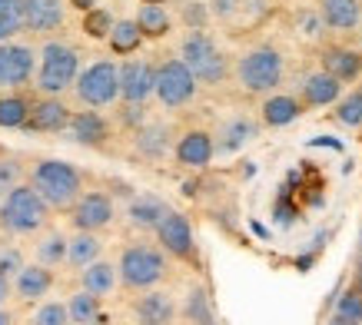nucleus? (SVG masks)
I'll return each mask as SVG.
<instances>
[{"label": "nucleus", "instance_id": "nucleus-1", "mask_svg": "<svg viewBox=\"0 0 362 325\" xmlns=\"http://www.w3.org/2000/svg\"><path fill=\"white\" fill-rule=\"evenodd\" d=\"M30 186L44 196L50 209H74V203L83 196V176L74 162L64 160H40L30 170Z\"/></svg>", "mask_w": 362, "mask_h": 325}, {"label": "nucleus", "instance_id": "nucleus-2", "mask_svg": "<svg viewBox=\"0 0 362 325\" xmlns=\"http://www.w3.org/2000/svg\"><path fill=\"white\" fill-rule=\"evenodd\" d=\"M47 219H50V206L30 183H21L0 199V226L11 236H33L47 226Z\"/></svg>", "mask_w": 362, "mask_h": 325}, {"label": "nucleus", "instance_id": "nucleus-3", "mask_svg": "<svg viewBox=\"0 0 362 325\" xmlns=\"http://www.w3.org/2000/svg\"><path fill=\"white\" fill-rule=\"evenodd\" d=\"M180 60L193 70L199 83L206 87H216L230 76V57L223 54L216 40L209 37L206 30H187L183 40H180Z\"/></svg>", "mask_w": 362, "mask_h": 325}, {"label": "nucleus", "instance_id": "nucleus-4", "mask_svg": "<svg viewBox=\"0 0 362 325\" xmlns=\"http://www.w3.org/2000/svg\"><path fill=\"white\" fill-rule=\"evenodd\" d=\"M80 76V54L70 44L60 40H47L40 50V64H37V76L33 83L44 97H60L64 90H70Z\"/></svg>", "mask_w": 362, "mask_h": 325}, {"label": "nucleus", "instance_id": "nucleus-5", "mask_svg": "<svg viewBox=\"0 0 362 325\" xmlns=\"http://www.w3.org/2000/svg\"><path fill=\"white\" fill-rule=\"evenodd\" d=\"M120 269V282L123 289L130 292H146V289H156L166 276V252L156 249V246H146V242H136V246H127L117 262Z\"/></svg>", "mask_w": 362, "mask_h": 325}, {"label": "nucleus", "instance_id": "nucleus-6", "mask_svg": "<svg viewBox=\"0 0 362 325\" xmlns=\"http://www.w3.org/2000/svg\"><path fill=\"white\" fill-rule=\"evenodd\" d=\"M286 76V60L276 47H256L240 57L236 80L246 93H273Z\"/></svg>", "mask_w": 362, "mask_h": 325}, {"label": "nucleus", "instance_id": "nucleus-7", "mask_svg": "<svg viewBox=\"0 0 362 325\" xmlns=\"http://www.w3.org/2000/svg\"><path fill=\"white\" fill-rule=\"evenodd\" d=\"M74 93L83 107L100 110V107H110L120 100V64L113 60H97L80 70L77 83H74Z\"/></svg>", "mask_w": 362, "mask_h": 325}, {"label": "nucleus", "instance_id": "nucleus-8", "mask_svg": "<svg viewBox=\"0 0 362 325\" xmlns=\"http://www.w3.org/2000/svg\"><path fill=\"white\" fill-rule=\"evenodd\" d=\"M197 87H199V80L193 76V70L180 57H166L163 64L156 66V100L166 110H180V107H187V103H193Z\"/></svg>", "mask_w": 362, "mask_h": 325}, {"label": "nucleus", "instance_id": "nucleus-9", "mask_svg": "<svg viewBox=\"0 0 362 325\" xmlns=\"http://www.w3.org/2000/svg\"><path fill=\"white\" fill-rule=\"evenodd\" d=\"M37 64H40V54L33 47L17 44V40L0 44V87L7 90L27 87L37 76Z\"/></svg>", "mask_w": 362, "mask_h": 325}, {"label": "nucleus", "instance_id": "nucleus-10", "mask_svg": "<svg viewBox=\"0 0 362 325\" xmlns=\"http://www.w3.org/2000/svg\"><path fill=\"white\" fill-rule=\"evenodd\" d=\"M156 97V66L150 60L130 57L120 64V100L123 103H143Z\"/></svg>", "mask_w": 362, "mask_h": 325}, {"label": "nucleus", "instance_id": "nucleus-11", "mask_svg": "<svg viewBox=\"0 0 362 325\" xmlns=\"http://www.w3.org/2000/svg\"><path fill=\"white\" fill-rule=\"evenodd\" d=\"M117 216V206L107 193H83L70 209V223L77 232H100L107 229Z\"/></svg>", "mask_w": 362, "mask_h": 325}, {"label": "nucleus", "instance_id": "nucleus-12", "mask_svg": "<svg viewBox=\"0 0 362 325\" xmlns=\"http://www.w3.org/2000/svg\"><path fill=\"white\" fill-rule=\"evenodd\" d=\"M156 242L160 249L176 256V259H193L197 256V239H193V226L183 213H170L156 229Z\"/></svg>", "mask_w": 362, "mask_h": 325}, {"label": "nucleus", "instance_id": "nucleus-13", "mask_svg": "<svg viewBox=\"0 0 362 325\" xmlns=\"http://www.w3.org/2000/svg\"><path fill=\"white\" fill-rule=\"evenodd\" d=\"M70 119H74V113H70V107H66L64 100L40 97V100H33L30 119H27L23 130H30V133H64V130H70Z\"/></svg>", "mask_w": 362, "mask_h": 325}, {"label": "nucleus", "instance_id": "nucleus-14", "mask_svg": "<svg viewBox=\"0 0 362 325\" xmlns=\"http://www.w3.org/2000/svg\"><path fill=\"white\" fill-rule=\"evenodd\" d=\"M173 156L180 166H187V170H203L213 162L216 156V140H213V133L206 130H187L173 146Z\"/></svg>", "mask_w": 362, "mask_h": 325}, {"label": "nucleus", "instance_id": "nucleus-15", "mask_svg": "<svg viewBox=\"0 0 362 325\" xmlns=\"http://www.w3.org/2000/svg\"><path fill=\"white\" fill-rule=\"evenodd\" d=\"M133 319L136 325H173L176 322V302L163 289H146L133 302Z\"/></svg>", "mask_w": 362, "mask_h": 325}, {"label": "nucleus", "instance_id": "nucleus-16", "mask_svg": "<svg viewBox=\"0 0 362 325\" xmlns=\"http://www.w3.org/2000/svg\"><path fill=\"white\" fill-rule=\"evenodd\" d=\"M256 136H259V123L252 117H246V113H236V117H230L216 130V156H233L243 146H250Z\"/></svg>", "mask_w": 362, "mask_h": 325}, {"label": "nucleus", "instance_id": "nucleus-17", "mask_svg": "<svg viewBox=\"0 0 362 325\" xmlns=\"http://www.w3.org/2000/svg\"><path fill=\"white\" fill-rule=\"evenodd\" d=\"M170 213H173V209L166 206V199H160V196H153V193H140L127 203V223H130L133 229H143V232H150V229L156 232L160 223H163Z\"/></svg>", "mask_w": 362, "mask_h": 325}, {"label": "nucleus", "instance_id": "nucleus-18", "mask_svg": "<svg viewBox=\"0 0 362 325\" xmlns=\"http://www.w3.org/2000/svg\"><path fill=\"white\" fill-rule=\"evenodd\" d=\"M54 289V269H47L40 262H27L21 276L13 279V295L21 302H44Z\"/></svg>", "mask_w": 362, "mask_h": 325}, {"label": "nucleus", "instance_id": "nucleus-19", "mask_svg": "<svg viewBox=\"0 0 362 325\" xmlns=\"http://www.w3.org/2000/svg\"><path fill=\"white\" fill-rule=\"evenodd\" d=\"M23 27L30 33H54L64 27V0H23Z\"/></svg>", "mask_w": 362, "mask_h": 325}, {"label": "nucleus", "instance_id": "nucleus-20", "mask_svg": "<svg viewBox=\"0 0 362 325\" xmlns=\"http://www.w3.org/2000/svg\"><path fill=\"white\" fill-rule=\"evenodd\" d=\"M319 70H326L329 76H336L339 83H352L362 76V50L352 47H326L319 57Z\"/></svg>", "mask_w": 362, "mask_h": 325}, {"label": "nucleus", "instance_id": "nucleus-21", "mask_svg": "<svg viewBox=\"0 0 362 325\" xmlns=\"http://www.w3.org/2000/svg\"><path fill=\"white\" fill-rule=\"evenodd\" d=\"M299 100H303V107H329V103H339L342 83L336 76L326 73V70H316V73H309L306 80H303Z\"/></svg>", "mask_w": 362, "mask_h": 325}, {"label": "nucleus", "instance_id": "nucleus-22", "mask_svg": "<svg viewBox=\"0 0 362 325\" xmlns=\"http://www.w3.org/2000/svg\"><path fill=\"white\" fill-rule=\"evenodd\" d=\"M319 13H322V23L326 30H359L362 23V4L359 0H319Z\"/></svg>", "mask_w": 362, "mask_h": 325}, {"label": "nucleus", "instance_id": "nucleus-23", "mask_svg": "<svg viewBox=\"0 0 362 325\" xmlns=\"http://www.w3.org/2000/svg\"><path fill=\"white\" fill-rule=\"evenodd\" d=\"M133 146L146 160H163L170 153V146H173V130L166 123H156V119L153 123H143L140 130L133 133Z\"/></svg>", "mask_w": 362, "mask_h": 325}, {"label": "nucleus", "instance_id": "nucleus-24", "mask_svg": "<svg viewBox=\"0 0 362 325\" xmlns=\"http://www.w3.org/2000/svg\"><path fill=\"white\" fill-rule=\"evenodd\" d=\"M70 136L80 143V146H103V143L110 140V126H107V119L100 117L97 110H80L74 113L70 119Z\"/></svg>", "mask_w": 362, "mask_h": 325}, {"label": "nucleus", "instance_id": "nucleus-25", "mask_svg": "<svg viewBox=\"0 0 362 325\" xmlns=\"http://www.w3.org/2000/svg\"><path fill=\"white\" fill-rule=\"evenodd\" d=\"M303 113V100L289 97V93H269L259 107V117H263V126H289L293 119H299Z\"/></svg>", "mask_w": 362, "mask_h": 325}, {"label": "nucleus", "instance_id": "nucleus-26", "mask_svg": "<svg viewBox=\"0 0 362 325\" xmlns=\"http://www.w3.org/2000/svg\"><path fill=\"white\" fill-rule=\"evenodd\" d=\"M80 279H83V289L93 295H110L113 289H117V282H120V269H117V262L110 259H97L93 266H87V269L80 272Z\"/></svg>", "mask_w": 362, "mask_h": 325}, {"label": "nucleus", "instance_id": "nucleus-27", "mask_svg": "<svg viewBox=\"0 0 362 325\" xmlns=\"http://www.w3.org/2000/svg\"><path fill=\"white\" fill-rule=\"evenodd\" d=\"M100 252H103V242H100L97 232H74L70 236V249H66V266L83 272L87 266H93L100 259Z\"/></svg>", "mask_w": 362, "mask_h": 325}, {"label": "nucleus", "instance_id": "nucleus-28", "mask_svg": "<svg viewBox=\"0 0 362 325\" xmlns=\"http://www.w3.org/2000/svg\"><path fill=\"white\" fill-rule=\"evenodd\" d=\"M33 100H27L23 93H4L0 97V130H23L30 119Z\"/></svg>", "mask_w": 362, "mask_h": 325}, {"label": "nucleus", "instance_id": "nucleus-29", "mask_svg": "<svg viewBox=\"0 0 362 325\" xmlns=\"http://www.w3.org/2000/svg\"><path fill=\"white\" fill-rule=\"evenodd\" d=\"M183 319L189 325H216V312H213V299L203 285H193L183 299Z\"/></svg>", "mask_w": 362, "mask_h": 325}, {"label": "nucleus", "instance_id": "nucleus-30", "mask_svg": "<svg viewBox=\"0 0 362 325\" xmlns=\"http://www.w3.org/2000/svg\"><path fill=\"white\" fill-rule=\"evenodd\" d=\"M133 20L140 23L143 37H150V40H156V37H166L170 33V11H166L163 4H140V11H136V17Z\"/></svg>", "mask_w": 362, "mask_h": 325}, {"label": "nucleus", "instance_id": "nucleus-31", "mask_svg": "<svg viewBox=\"0 0 362 325\" xmlns=\"http://www.w3.org/2000/svg\"><path fill=\"white\" fill-rule=\"evenodd\" d=\"M146 40L140 30V23L136 20H117L113 23V30H110V50L117 57H130L140 50V44Z\"/></svg>", "mask_w": 362, "mask_h": 325}, {"label": "nucleus", "instance_id": "nucleus-32", "mask_svg": "<svg viewBox=\"0 0 362 325\" xmlns=\"http://www.w3.org/2000/svg\"><path fill=\"white\" fill-rule=\"evenodd\" d=\"M66 309H70V322L74 325H97L100 322V295L80 289L66 299Z\"/></svg>", "mask_w": 362, "mask_h": 325}, {"label": "nucleus", "instance_id": "nucleus-33", "mask_svg": "<svg viewBox=\"0 0 362 325\" xmlns=\"http://www.w3.org/2000/svg\"><path fill=\"white\" fill-rule=\"evenodd\" d=\"M66 249H70V236L64 232H47L40 242H37V262L47 266V269H57V266H64L66 262Z\"/></svg>", "mask_w": 362, "mask_h": 325}, {"label": "nucleus", "instance_id": "nucleus-34", "mask_svg": "<svg viewBox=\"0 0 362 325\" xmlns=\"http://www.w3.org/2000/svg\"><path fill=\"white\" fill-rule=\"evenodd\" d=\"M23 0H0V44L23 33Z\"/></svg>", "mask_w": 362, "mask_h": 325}, {"label": "nucleus", "instance_id": "nucleus-35", "mask_svg": "<svg viewBox=\"0 0 362 325\" xmlns=\"http://www.w3.org/2000/svg\"><path fill=\"white\" fill-rule=\"evenodd\" d=\"M113 13L107 7H93V11L83 13V33L90 40H110V30H113Z\"/></svg>", "mask_w": 362, "mask_h": 325}, {"label": "nucleus", "instance_id": "nucleus-36", "mask_svg": "<svg viewBox=\"0 0 362 325\" xmlns=\"http://www.w3.org/2000/svg\"><path fill=\"white\" fill-rule=\"evenodd\" d=\"M336 325H362V292L352 285L349 292L339 299V305H336V319H332Z\"/></svg>", "mask_w": 362, "mask_h": 325}, {"label": "nucleus", "instance_id": "nucleus-37", "mask_svg": "<svg viewBox=\"0 0 362 325\" xmlns=\"http://www.w3.org/2000/svg\"><path fill=\"white\" fill-rule=\"evenodd\" d=\"M336 119H339L342 126H349V130H359L362 126V87L352 90L349 97H342L336 103Z\"/></svg>", "mask_w": 362, "mask_h": 325}, {"label": "nucleus", "instance_id": "nucleus-38", "mask_svg": "<svg viewBox=\"0 0 362 325\" xmlns=\"http://www.w3.org/2000/svg\"><path fill=\"white\" fill-rule=\"evenodd\" d=\"M30 325H74V322H70V309H66V302L47 299V302L37 305Z\"/></svg>", "mask_w": 362, "mask_h": 325}, {"label": "nucleus", "instance_id": "nucleus-39", "mask_svg": "<svg viewBox=\"0 0 362 325\" xmlns=\"http://www.w3.org/2000/svg\"><path fill=\"white\" fill-rule=\"evenodd\" d=\"M180 17L187 23V30H206V23L213 13H209L206 0H187V4L180 7Z\"/></svg>", "mask_w": 362, "mask_h": 325}, {"label": "nucleus", "instance_id": "nucleus-40", "mask_svg": "<svg viewBox=\"0 0 362 325\" xmlns=\"http://www.w3.org/2000/svg\"><path fill=\"white\" fill-rule=\"evenodd\" d=\"M21 179H23V162H17V160H0V199L11 193V189H17L21 186Z\"/></svg>", "mask_w": 362, "mask_h": 325}, {"label": "nucleus", "instance_id": "nucleus-41", "mask_svg": "<svg viewBox=\"0 0 362 325\" xmlns=\"http://www.w3.org/2000/svg\"><path fill=\"white\" fill-rule=\"evenodd\" d=\"M23 266H27V262H23V252L17 249V246H0V276L17 279Z\"/></svg>", "mask_w": 362, "mask_h": 325}, {"label": "nucleus", "instance_id": "nucleus-42", "mask_svg": "<svg viewBox=\"0 0 362 325\" xmlns=\"http://www.w3.org/2000/svg\"><path fill=\"white\" fill-rule=\"evenodd\" d=\"M296 27H299V33H306L309 40H319L322 30H326V23H322V13L319 11H303L296 17Z\"/></svg>", "mask_w": 362, "mask_h": 325}, {"label": "nucleus", "instance_id": "nucleus-43", "mask_svg": "<svg viewBox=\"0 0 362 325\" xmlns=\"http://www.w3.org/2000/svg\"><path fill=\"white\" fill-rule=\"evenodd\" d=\"M206 4H209V13H213L216 20H233V17L243 11V0H206Z\"/></svg>", "mask_w": 362, "mask_h": 325}, {"label": "nucleus", "instance_id": "nucleus-44", "mask_svg": "<svg viewBox=\"0 0 362 325\" xmlns=\"http://www.w3.org/2000/svg\"><path fill=\"white\" fill-rule=\"evenodd\" d=\"M13 295V279L7 276H0V305H7V299Z\"/></svg>", "mask_w": 362, "mask_h": 325}, {"label": "nucleus", "instance_id": "nucleus-45", "mask_svg": "<svg viewBox=\"0 0 362 325\" xmlns=\"http://www.w3.org/2000/svg\"><path fill=\"white\" fill-rule=\"evenodd\" d=\"M70 7L80 13H87V11H93V7H100V0H70Z\"/></svg>", "mask_w": 362, "mask_h": 325}, {"label": "nucleus", "instance_id": "nucleus-46", "mask_svg": "<svg viewBox=\"0 0 362 325\" xmlns=\"http://www.w3.org/2000/svg\"><path fill=\"white\" fill-rule=\"evenodd\" d=\"M0 325H13V315L7 305H0Z\"/></svg>", "mask_w": 362, "mask_h": 325}, {"label": "nucleus", "instance_id": "nucleus-47", "mask_svg": "<svg viewBox=\"0 0 362 325\" xmlns=\"http://www.w3.org/2000/svg\"><path fill=\"white\" fill-rule=\"evenodd\" d=\"M356 289L362 292V262H359V269H356Z\"/></svg>", "mask_w": 362, "mask_h": 325}, {"label": "nucleus", "instance_id": "nucleus-48", "mask_svg": "<svg viewBox=\"0 0 362 325\" xmlns=\"http://www.w3.org/2000/svg\"><path fill=\"white\" fill-rule=\"evenodd\" d=\"M356 262H362V232H359V249H356Z\"/></svg>", "mask_w": 362, "mask_h": 325}, {"label": "nucleus", "instance_id": "nucleus-49", "mask_svg": "<svg viewBox=\"0 0 362 325\" xmlns=\"http://www.w3.org/2000/svg\"><path fill=\"white\" fill-rule=\"evenodd\" d=\"M143 4H166V0H143Z\"/></svg>", "mask_w": 362, "mask_h": 325}]
</instances>
